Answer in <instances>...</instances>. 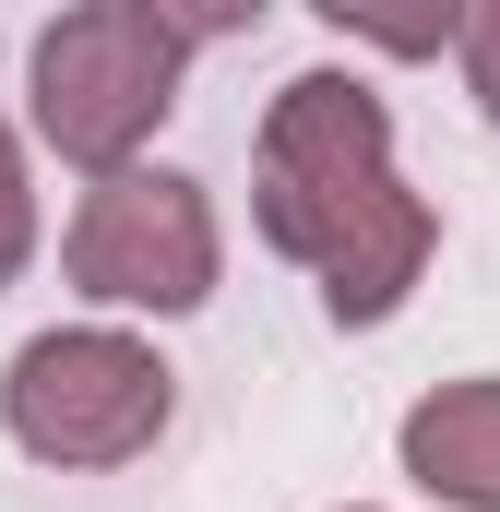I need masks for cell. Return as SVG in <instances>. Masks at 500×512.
I'll use <instances>...</instances> for the list:
<instances>
[{"label": "cell", "mask_w": 500, "mask_h": 512, "mask_svg": "<svg viewBox=\"0 0 500 512\" xmlns=\"http://www.w3.org/2000/svg\"><path fill=\"white\" fill-rule=\"evenodd\" d=\"M262 239L322 274L334 322H393L417 298V274L441 251L429 191H405L393 167V108L358 72H298L262 108V191H250Z\"/></svg>", "instance_id": "1"}, {"label": "cell", "mask_w": 500, "mask_h": 512, "mask_svg": "<svg viewBox=\"0 0 500 512\" xmlns=\"http://www.w3.org/2000/svg\"><path fill=\"white\" fill-rule=\"evenodd\" d=\"M179 72H191V24L179 12H155V0H84V12H60L36 36L24 120H36V143L60 167L120 179V167H143L155 120L179 108Z\"/></svg>", "instance_id": "2"}, {"label": "cell", "mask_w": 500, "mask_h": 512, "mask_svg": "<svg viewBox=\"0 0 500 512\" xmlns=\"http://www.w3.org/2000/svg\"><path fill=\"white\" fill-rule=\"evenodd\" d=\"M167 405H179V370L120 322H60L0 370V429L60 477H108L131 453H155Z\"/></svg>", "instance_id": "3"}, {"label": "cell", "mask_w": 500, "mask_h": 512, "mask_svg": "<svg viewBox=\"0 0 500 512\" xmlns=\"http://www.w3.org/2000/svg\"><path fill=\"white\" fill-rule=\"evenodd\" d=\"M215 203H203V179H179V167H120V179H96L84 191V215H72V239H60V274L96 298V310H155V322H179V310H203L215 298Z\"/></svg>", "instance_id": "4"}, {"label": "cell", "mask_w": 500, "mask_h": 512, "mask_svg": "<svg viewBox=\"0 0 500 512\" xmlns=\"http://www.w3.org/2000/svg\"><path fill=\"white\" fill-rule=\"evenodd\" d=\"M393 453H405V477H417L429 501L500 512V370L417 393V405H405V429H393Z\"/></svg>", "instance_id": "5"}, {"label": "cell", "mask_w": 500, "mask_h": 512, "mask_svg": "<svg viewBox=\"0 0 500 512\" xmlns=\"http://www.w3.org/2000/svg\"><path fill=\"white\" fill-rule=\"evenodd\" d=\"M36 262V167H24V131L0 120V286Z\"/></svg>", "instance_id": "6"}, {"label": "cell", "mask_w": 500, "mask_h": 512, "mask_svg": "<svg viewBox=\"0 0 500 512\" xmlns=\"http://www.w3.org/2000/svg\"><path fill=\"white\" fill-rule=\"evenodd\" d=\"M346 36H370V48H393V60H429V48H453V24L465 12H334Z\"/></svg>", "instance_id": "7"}, {"label": "cell", "mask_w": 500, "mask_h": 512, "mask_svg": "<svg viewBox=\"0 0 500 512\" xmlns=\"http://www.w3.org/2000/svg\"><path fill=\"white\" fill-rule=\"evenodd\" d=\"M453 48H465V96H477V120H500V0H477V12L453 24Z\"/></svg>", "instance_id": "8"}]
</instances>
